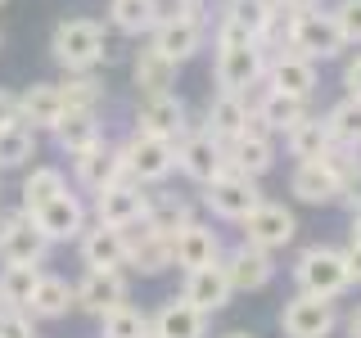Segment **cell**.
<instances>
[{
    "label": "cell",
    "instance_id": "cell-1",
    "mask_svg": "<svg viewBox=\"0 0 361 338\" xmlns=\"http://www.w3.org/2000/svg\"><path fill=\"white\" fill-rule=\"evenodd\" d=\"M280 50H293L312 63H330L348 50L343 32L330 9H285V32H280Z\"/></svg>",
    "mask_w": 361,
    "mask_h": 338
},
{
    "label": "cell",
    "instance_id": "cell-2",
    "mask_svg": "<svg viewBox=\"0 0 361 338\" xmlns=\"http://www.w3.org/2000/svg\"><path fill=\"white\" fill-rule=\"evenodd\" d=\"M50 59L59 63L63 73H95V68L109 59L104 23H95V18H63V23H54Z\"/></svg>",
    "mask_w": 361,
    "mask_h": 338
},
{
    "label": "cell",
    "instance_id": "cell-3",
    "mask_svg": "<svg viewBox=\"0 0 361 338\" xmlns=\"http://www.w3.org/2000/svg\"><path fill=\"white\" fill-rule=\"evenodd\" d=\"M293 284H298V293H312V298L338 302L348 289H353L348 266H343V248H330V244L302 248L298 262H293Z\"/></svg>",
    "mask_w": 361,
    "mask_h": 338
},
{
    "label": "cell",
    "instance_id": "cell-4",
    "mask_svg": "<svg viewBox=\"0 0 361 338\" xmlns=\"http://www.w3.org/2000/svg\"><path fill=\"white\" fill-rule=\"evenodd\" d=\"M267 77V50L257 41H240V45H217L212 54V82L217 90H231V95H244L253 86H262Z\"/></svg>",
    "mask_w": 361,
    "mask_h": 338
},
{
    "label": "cell",
    "instance_id": "cell-5",
    "mask_svg": "<svg viewBox=\"0 0 361 338\" xmlns=\"http://www.w3.org/2000/svg\"><path fill=\"white\" fill-rule=\"evenodd\" d=\"M122 163H127V180H135L145 189H158L176 172V144L158 140V135H145V131H131L122 140Z\"/></svg>",
    "mask_w": 361,
    "mask_h": 338
},
{
    "label": "cell",
    "instance_id": "cell-6",
    "mask_svg": "<svg viewBox=\"0 0 361 338\" xmlns=\"http://www.w3.org/2000/svg\"><path fill=\"white\" fill-rule=\"evenodd\" d=\"M199 189H203V194H199L203 208H208L217 221H235V225H240L248 212L267 199L262 185H257L253 176H240V172H231V167H226L221 176H212L208 185H199Z\"/></svg>",
    "mask_w": 361,
    "mask_h": 338
},
{
    "label": "cell",
    "instance_id": "cell-7",
    "mask_svg": "<svg viewBox=\"0 0 361 338\" xmlns=\"http://www.w3.org/2000/svg\"><path fill=\"white\" fill-rule=\"evenodd\" d=\"M50 248L54 244L37 230V221L23 208L0 212V266H41Z\"/></svg>",
    "mask_w": 361,
    "mask_h": 338
},
{
    "label": "cell",
    "instance_id": "cell-8",
    "mask_svg": "<svg viewBox=\"0 0 361 338\" xmlns=\"http://www.w3.org/2000/svg\"><path fill=\"white\" fill-rule=\"evenodd\" d=\"M334 330H338V307L330 298L293 293L280 307V334L285 338H334Z\"/></svg>",
    "mask_w": 361,
    "mask_h": 338
},
{
    "label": "cell",
    "instance_id": "cell-9",
    "mask_svg": "<svg viewBox=\"0 0 361 338\" xmlns=\"http://www.w3.org/2000/svg\"><path fill=\"white\" fill-rule=\"evenodd\" d=\"M240 230H244V244L262 248V253H280V248H289L293 234H298V217H293L285 203L262 199V203H257V208L240 221Z\"/></svg>",
    "mask_w": 361,
    "mask_h": 338
},
{
    "label": "cell",
    "instance_id": "cell-10",
    "mask_svg": "<svg viewBox=\"0 0 361 338\" xmlns=\"http://www.w3.org/2000/svg\"><path fill=\"white\" fill-rule=\"evenodd\" d=\"M262 86L280 90V95H289V99H307V104H312L316 86H321V63L302 59V54H293V50H267Z\"/></svg>",
    "mask_w": 361,
    "mask_h": 338
},
{
    "label": "cell",
    "instance_id": "cell-11",
    "mask_svg": "<svg viewBox=\"0 0 361 338\" xmlns=\"http://www.w3.org/2000/svg\"><path fill=\"white\" fill-rule=\"evenodd\" d=\"M131 302V280L127 270H82V280L73 284V307L86 315H109L113 307Z\"/></svg>",
    "mask_w": 361,
    "mask_h": 338
},
{
    "label": "cell",
    "instance_id": "cell-12",
    "mask_svg": "<svg viewBox=\"0 0 361 338\" xmlns=\"http://www.w3.org/2000/svg\"><path fill=\"white\" fill-rule=\"evenodd\" d=\"M176 172L185 180H195V185H208L212 176L226 172V144L212 140L203 127H190L176 140Z\"/></svg>",
    "mask_w": 361,
    "mask_h": 338
},
{
    "label": "cell",
    "instance_id": "cell-13",
    "mask_svg": "<svg viewBox=\"0 0 361 338\" xmlns=\"http://www.w3.org/2000/svg\"><path fill=\"white\" fill-rule=\"evenodd\" d=\"M135 131L158 135V140L176 144L180 135L190 131V108H185V99H180L176 90H167V95H140V104H135Z\"/></svg>",
    "mask_w": 361,
    "mask_h": 338
},
{
    "label": "cell",
    "instance_id": "cell-14",
    "mask_svg": "<svg viewBox=\"0 0 361 338\" xmlns=\"http://www.w3.org/2000/svg\"><path fill=\"white\" fill-rule=\"evenodd\" d=\"M27 217L37 221V230L50 244H73L77 234L90 225V208L73 194V189H63V194H54L50 203H41L37 212H27Z\"/></svg>",
    "mask_w": 361,
    "mask_h": 338
},
{
    "label": "cell",
    "instance_id": "cell-15",
    "mask_svg": "<svg viewBox=\"0 0 361 338\" xmlns=\"http://www.w3.org/2000/svg\"><path fill=\"white\" fill-rule=\"evenodd\" d=\"M221 270L231 280V293H262L276 280V253H262V248L240 239L221 253Z\"/></svg>",
    "mask_w": 361,
    "mask_h": 338
},
{
    "label": "cell",
    "instance_id": "cell-16",
    "mask_svg": "<svg viewBox=\"0 0 361 338\" xmlns=\"http://www.w3.org/2000/svg\"><path fill=\"white\" fill-rule=\"evenodd\" d=\"M145 199H149V189H145V185H135V180H118V185L99 189V194L90 199V217H95L99 225L122 230V225L145 221Z\"/></svg>",
    "mask_w": 361,
    "mask_h": 338
},
{
    "label": "cell",
    "instance_id": "cell-17",
    "mask_svg": "<svg viewBox=\"0 0 361 338\" xmlns=\"http://www.w3.org/2000/svg\"><path fill=\"white\" fill-rule=\"evenodd\" d=\"M73 176H77V185H82L90 199H95L99 189H109V185H118V180H127V163H122V144H109V140H99L95 149L77 154V158H73Z\"/></svg>",
    "mask_w": 361,
    "mask_h": 338
},
{
    "label": "cell",
    "instance_id": "cell-18",
    "mask_svg": "<svg viewBox=\"0 0 361 338\" xmlns=\"http://www.w3.org/2000/svg\"><path fill=\"white\" fill-rule=\"evenodd\" d=\"M208 41V23H195V18H180V14H163L158 27L149 32V45L158 54H167L172 63H185L195 59Z\"/></svg>",
    "mask_w": 361,
    "mask_h": 338
},
{
    "label": "cell",
    "instance_id": "cell-19",
    "mask_svg": "<svg viewBox=\"0 0 361 338\" xmlns=\"http://www.w3.org/2000/svg\"><path fill=\"white\" fill-rule=\"evenodd\" d=\"M122 239H127V266L135 275H163V270H172V239L167 234H154L145 221L135 225H122Z\"/></svg>",
    "mask_w": 361,
    "mask_h": 338
},
{
    "label": "cell",
    "instance_id": "cell-20",
    "mask_svg": "<svg viewBox=\"0 0 361 338\" xmlns=\"http://www.w3.org/2000/svg\"><path fill=\"white\" fill-rule=\"evenodd\" d=\"M221 234L208 221H190L172 234V262L180 270H199V266H217L221 262Z\"/></svg>",
    "mask_w": 361,
    "mask_h": 338
},
{
    "label": "cell",
    "instance_id": "cell-21",
    "mask_svg": "<svg viewBox=\"0 0 361 338\" xmlns=\"http://www.w3.org/2000/svg\"><path fill=\"white\" fill-rule=\"evenodd\" d=\"M77 253H82L86 270H122L127 266V239H122V230L99 225V221H90L77 234Z\"/></svg>",
    "mask_w": 361,
    "mask_h": 338
},
{
    "label": "cell",
    "instance_id": "cell-22",
    "mask_svg": "<svg viewBox=\"0 0 361 338\" xmlns=\"http://www.w3.org/2000/svg\"><path fill=\"white\" fill-rule=\"evenodd\" d=\"M208 320L212 315H203L176 293L158 311H149V338H208Z\"/></svg>",
    "mask_w": 361,
    "mask_h": 338
},
{
    "label": "cell",
    "instance_id": "cell-23",
    "mask_svg": "<svg viewBox=\"0 0 361 338\" xmlns=\"http://www.w3.org/2000/svg\"><path fill=\"white\" fill-rule=\"evenodd\" d=\"M180 298L190 302V307H199L203 315H217L221 307H231V280H226L221 262L217 266H199V270H185V280H180Z\"/></svg>",
    "mask_w": 361,
    "mask_h": 338
},
{
    "label": "cell",
    "instance_id": "cell-24",
    "mask_svg": "<svg viewBox=\"0 0 361 338\" xmlns=\"http://www.w3.org/2000/svg\"><path fill=\"white\" fill-rule=\"evenodd\" d=\"M63 118V99H59V86L54 82H32L27 90L18 95V122L32 131H54Z\"/></svg>",
    "mask_w": 361,
    "mask_h": 338
},
{
    "label": "cell",
    "instance_id": "cell-25",
    "mask_svg": "<svg viewBox=\"0 0 361 338\" xmlns=\"http://www.w3.org/2000/svg\"><path fill=\"white\" fill-rule=\"evenodd\" d=\"M176 68L167 54H158L154 45H140L131 59V86L140 90V95H167V90L176 86Z\"/></svg>",
    "mask_w": 361,
    "mask_h": 338
},
{
    "label": "cell",
    "instance_id": "cell-26",
    "mask_svg": "<svg viewBox=\"0 0 361 338\" xmlns=\"http://www.w3.org/2000/svg\"><path fill=\"white\" fill-rule=\"evenodd\" d=\"M195 221V208H190V199L172 194V189H149V199H145V225H149L154 234H172L180 230V225Z\"/></svg>",
    "mask_w": 361,
    "mask_h": 338
},
{
    "label": "cell",
    "instance_id": "cell-27",
    "mask_svg": "<svg viewBox=\"0 0 361 338\" xmlns=\"http://www.w3.org/2000/svg\"><path fill=\"white\" fill-rule=\"evenodd\" d=\"M289 194L298 203H312V208H321V203H334L338 199V180L330 176V167L316 158V163H293L289 172Z\"/></svg>",
    "mask_w": 361,
    "mask_h": 338
},
{
    "label": "cell",
    "instance_id": "cell-28",
    "mask_svg": "<svg viewBox=\"0 0 361 338\" xmlns=\"http://www.w3.org/2000/svg\"><path fill=\"white\" fill-rule=\"evenodd\" d=\"M50 135H54V144H59V154L77 158V154L95 149V144L104 140V122H99V113H63L59 127Z\"/></svg>",
    "mask_w": 361,
    "mask_h": 338
},
{
    "label": "cell",
    "instance_id": "cell-29",
    "mask_svg": "<svg viewBox=\"0 0 361 338\" xmlns=\"http://www.w3.org/2000/svg\"><path fill=\"white\" fill-rule=\"evenodd\" d=\"M163 14V0H109V27L122 37H149Z\"/></svg>",
    "mask_w": 361,
    "mask_h": 338
},
{
    "label": "cell",
    "instance_id": "cell-30",
    "mask_svg": "<svg viewBox=\"0 0 361 338\" xmlns=\"http://www.w3.org/2000/svg\"><path fill=\"white\" fill-rule=\"evenodd\" d=\"M244 113H248V99L244 95L217 90V95L208 99V108H203V131H208L212 140L231 144L235 135H240V127H244Z\"/></svg>",
    "mask_w": 361,
    "mask_h": 338
},
{
    "label": "cell",
    "instance_id": "cell-31",
    "mask_svg": "<svg viewBox=\"0 0 361 338\" xmlns=\"http://www.w3.org/2000/svg\"><path fill=\"white\" fill-rule=\"evenodd\" d=\"M68 311H73V284H68L63 275L41 270L37 289H32V298H27V315L32 320H63Z\"/></svg>",
    "mask_w": 361,
    "mask_h": 338
},
{
    "label": "cell",
    "instance_id": "cell-32",
    "mask_svg": "<svg viewBox=\"0 0 361 338\" xmlns=\"http://www.w3.org/2000/svg\"><path fill=\"white\" fill-rule=\"evenodd\" d=\"M226 167L240 176L262 180L276 167V140H248V135H240V140L226 144Z\"/></svg>",
    "mask_w": 361,
    "mask_h": 338
},
{
    "label": "cell",
    "instance_id": "cell-33",
    "mask_svg": "<svg viewBox=\"0 0 361 338\" xmlns=\"http://www.w3.org/2000/svg\"><path fill=\"white\" fill-rule=\"evenodd\" d=\"M54 86H59L63 113H99L109 99V90L95 73H63V82H54Z\"/></svg>",
    "mask_w": 361,
    "mask_h": 338
},
{
    "label": "cell",
    "instance_id": "cell-34",
    "mask_svg": "<svg viewBox=\"0 0 361 338\" xmlns=\"http://www.w3.org/2000/svg\"><path fill=\"white\" fill-rule=\"evenodd\" d=\"M330 144L334 140H330V131H325L321 113H307L302 122H293V127L285 131V149H289V158H298V163H316Z\"/></svg>",
    "mask_w": 361,
    "mask_h": 338
},
{
    "label": "cell",
    "instance_id": "cell-35",
    "mask_svg": "<svg viewBox=\"0 0 361 338\" xmlns=\"http://www.w3.org/2000/svg\"><path fill=\"white\" fill-rule=\"evenodd\" d=\"M63 189H68V176L59 167H32V172L23 176V185H18V208L37 212L41 203H50L54 194H63Z\"/></svg>",
    "mask_w": 361,
    "mask_h": 338
},
{
    "label": "cell",
    "instance_id": "cell-36",
    "mask_svg": "<svg viewBox=\"0 0 361 338\" xmlns=\"http://www.w3.org/2000/svg\"><path fill=\"white\" fill-rule=\"evenodd\" d=\"M253 108L267 118V127L276 131V135H285L293 122H302V118L312 113L307 99H289V95H280V90H267V86H262V95L253 99Z\"/></svg>",
    "mask_w": 361,
    "mask_h": 338
},
{
    "label": "cell",
    "instance_id": "cell-37",
    "mask_svg": "<svg viewBox=\"0 0 361 338\" xmlns=\"http://www.w3.org/2000/svg\"><path fill=\"white\" fill-rule=\"evenodd\" d=\"M325 118V131H330L334 144H348V149H361V99L343 95L338 104H330L321 113Z\"/></svg>",
    "mask_w": 361,
    "mask_h": 338
},
{
    "label": "cell",
    "instance_id": "cell-38",
    "mask_svg": "<svg viewBox=\"0 0 361 338\" xmlns=\"http://www.w3.org/2000/svg\"><path fill=\"white\" fill-rule=\"evenodd\" d=\"M37 131L23 127V122H9V127H0V172H9V167H27L32 158H37Z\"/></svg>",
    "mask_w": 361,
    "mask_h": 338
},
{
    "label": "cell",
    "instance_id": "cell-39",
    "mask_svg": "<svg viewBox=\"0 0 361 338\" xmlns=\"http://www.w3.org/2000/svg\"><path fill=\"white\" fill-rule=\"evenodd\" d=\"M99 338H149V311L122 302L109 315H99Z\"/></svg>",
    "mask_w": 361,
    "mask_h": 338
},
{
    "label": "cell",
    "instance_id": "cell-40",
    "mask_svg": "<svg viewBox=\"0 0 361 338\" xmlns=\"http://www.w3.org/2000/svg\"><path fill=\"white\" fill-rule=\"evenodd\" d=\"M41 280V266H0V307L27 311V298Z\"/></svg>",
    "mask_w": 361,
    "mask_h": 338
},
{
    "label": "cell",
    "instance_id": "cell-41",
    "mask_svg": "<svg viewBox=\"0 0 361 338\" xmlns=\"http://www.w3.org/2000/svg\"><path fill=\"white\" fill-rule=\"evenodd\" d=\"M321 163L330 167V176L338 180V189H343V185H357V180H361V149H348V144H330V149L321 154Z\"/></svg>",
    "mask_w": 361,
    "mask_h": 338
},
{
    "label": "cell",
    "instance_id": "cell-42",
    "mask_svg": "<svg viewBox=\"0 0 361 338\" xmlns=\"http://www.w3.org/2000/svg\"><path fill=\"white\" fill-rule=\"evenodd\" d=\"M334 23H338V32H343V41L348 45H361V0H334Z\"/></svg>",
    "mask_w": 361,
    "mask_h": 338
},
{
    "label": "cell",
    "instance_id": "cell-43",
    "mask_svg": "<svg viewBox=\"0 0 361 338\" xmlns=\"http://www.w3.org/2000/svg\"><path fill=\"white\" fill-rule=\"evenodd\" d=\"M0 338H37V320L18 307H0Z\"/></svg>",
    "mask_w": 361,
    "mask_h": 338
},
{
    "label": "cell",
    "instance_id": "cell-44",
    "mask_svg": "<svg viewBox=\"0 0 361 338\" xmlns=\"http://www.w3.org/2000/svg\"><path fill=\"white\" fill-rule=\"evenodd\" d=\"M343 95L361 99V50H357V54H348V59H343Z\"/></svg>",
    "mask_w": 361,
    "mask_h": 338
},
{
    "label": "cell",
    "instance_id": "cell-45",
    "mask_svg": "<svg viewBox=\"0 0 361 338\" xmlns=\"http://www.w3.org/2000/svg\"><path fill=\"white\" fill-rule=\"evenodd\" d=\"M172 14L195 18V23H208V5H203V0H172Z\"/></svg>",
    "mask_w": 361,
    "mask_h": 338
},
{
    "label": "cell",
    "instance_id": "cell-46",
    "mask_svg": "<svg viewBox=\"0 0 361 338\" xmlns=\"http://www.w3.org/2000/svg\"><path fill=\"white\" fill-rule=\"evenodd\" d=\"M18 122V90H5L0 86V127Z\"/></svg>",
    "mask_w": 361,
    "mask_h": 338
},
{
    "label": "cell",
    "instance_id": "cell-47",
    "mask_svg": "<svg viewBox=\"0 0 361 338\" xmlns=\"http://www.w3.org/2000/svg\"><path fill=\"white\" fill-rule=\"evenodd\" d=\"M343 266H348V280H353V284H361V244H357V239H348V248H343Z\"/></svg>",
    "mask_w": 361,
    "mask_h": 338
},
{
    "label": "cell",
    "instance_id": "cell-48",
    "mask_svg": "<svg viewBox=\"0 0 361 338\" xmlns=\"http://www.w3.org/2000/svg\"><path fill=\"white\" fill-rule=\"evenodd\" d=\"M334 203H343V208H348V217H353V212H361V180H357V185H343Z\"/></svg>",
    "mask_w": 361,
    "mask_h": 338
},
{
    "label": "cell",
    "instance_id": "cell-49",
    "mask_svg": "<svg viewBox=\"0 0 361 338\" xmlns=\"http://www.w3.org/2000/svg\"><path fill=\"white\" fill-rule=\"evenodd\" d=\"M343 334H348V338H361V302L343 315Z\"/></svg>",
    "mask_w": 361,
    "mask_h": 338
},
{
    "label": "cell",
    "instance_id": "cell-50",
    "mask_svg": "<svg viewBox=\"0 0 361 338\" xmlns=\"http://www.w3.org/2000/svg\"><path fill=\"white\" fill-rule=\"evenodd\" d=\"M276 5H280V9H316L321 0H276Z\"/></svg>",
    "mask_w": 361,
    "mask_h": 338
},
{
    "label": "cell",
    "instance_id": "cell-51",
    "mask_svg": "<svg viewBox=\"0 0 361 338\" xmlns=\"http://www.w3.org/2000/svg\"><path fill=\"white\" fill-rule=\"evenodd\" d=\"M348 239L361 244V212H353V225H348Z\"/></svg>",
    "mask_w": 361,
    "mask_h": 338
},
{
    "label": "cell",
    "instance_id": "cell-52",
    "mask_svg": "<svg viewBox=\"0 0 361 338\" xmlns=\"http://www.w3.org/2000/svg\"><path fill=\"white\" fill-rule=\"evenodd\" d=\"M217 338H262V334H253V330H226V334H217Z\"/></svg>",
    "mask_w": 361,
    "mask_h": 338
},
{
    "label": "cell",
    "instance_id": "cell-53",
    "mask_svg": "<svg viewBox=\"0 0 361 338\" xmlns=\"http://www.w3.org/2000/svg\"><path fill=\"white\" fill-rule=\"evenodd\" d=\"M0 5H5V0H0Z\"/></svg>",
    "mask_w": 361,
    "mask_h": 338
}]
</instances>
